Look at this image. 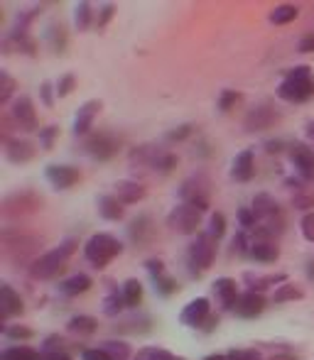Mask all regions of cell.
Instances as JSON below:
<instances>
[{
    "label": "cell",
    "instance_id": "1",
    "mask_svg": "<svg viewBox=\"0 0 314 360\" xmlns=\"http://www.w3.org/2000/svg\"><path fill=\"white\" fill-rule=\"evenodd\" d=\"M314 96V79L310 67H295L287 72L285 79L277 86V98L287 103H305Z\"/></svg>",
    "mask_w": 314,
    "mask_h": 360
},
{
    "label": "cell",
    "instance_id": "2",
    "mask_svg": "<svg viewBox=\"0 0 314 360\" xmlns=\"http://www.w3.org/2000/svg\"><path fill=\"white\" fill-rule=\"evenodd\" d=\"M74 250H77V240L69 238V240H64L59 248H54V250L39 255L37 260H32L30 275H32L34 280H52V277H57L59 272L64 270V265H67V260L74 255Z\"/></svg>",
    "mask_w": 314,
    "mask_h": 360
},
{
    "label": "cell",
    "instance_id": "3",
    "mask_svg": "<svg viewBox=\"0 0 314 360\" xmlns=\"http://www.w3.org/2000/svg\"><path fill=\"white\" fill-rule=\"evenodd\" d=\"M130 167H140V169H157L162 174L172 172L177 167V155L162 150L157 145H140L130 152Z\"/></svg>",
    "mask_w": 314,
    "mask_h": 360
},
{
    "label": "cell",
    "instance_id": "4",
    "mask_svg": "<svg viewBox=\"0 0 314 360\" xmlns=\"http://www.w3.org/2000/svg\"><path fill=\"white\" fill-rule=\"evenodd\" d=\"M120 250H123L120 240L113 236H108V233H96V236H91L84 245L86 260H89L94 267H106L113 257L120 255Z\"/></svg>",
    "mask_w": 314,
    "mask_h": 360
},
{
    "label": "cell",
    "instance_id": "5",
    "mask_svg": "<svg viewBox=\"0 0 314 360\" xmlns=\"http://www.w3.org/2000/svg\"><path fill=\"white\" fill-rule=\"evenodd\" d=\"M180 199L182 204L196 206L204 214L211 204V184L206 179V174H194L180 186Z\"/></svg>",
    "mask_w": 314,
    "mask_h": 360
},
{
    "label": "cell",
    "instance_id": "6",
    "mask_svg": "<svg viewBox=\"0 0 314 360\" xmlns=\"http://www.w3.org/2000/svg\"><path fill=\"white\" fill-rule=\"evenodd\" d=\"M214 255H216L214 238H211L209 233H201L189 245V250H187V265H189V270L194 272V275H199V272L209 270L211 262H214Z\"/></svg>",
    "mask_w": 314,
    "mask_h": 360
},
{
    "label": "cell",
    "instance_id": "7",
    "mask_svg": "<svg viewBox=\"0 0 314 360\" xmlns=\"http://www.w3.org/2000/svg\"><path fill=\"white\" fill-rule=\"evenodd\" d=\"M42 196L37 191H15V194H8L3 199V216H10V218H18V216H30L34 211L42 209Z\"/></svg>",
    "mask_w": 314,
    "mask_h": 360
},
{
    "label": "cell",
    "instance_id": "8",
    "mask_svg": "<svg viewBox=\"0 0 314 360\" xmlns=\"http://www.w3.org/2000/svg\"><path fill=\"white\" fill-rule=\"evenodd\" d=\"M280 110L275 108L272 103H260L256 108L248 110V115L243 118V128L248 133H263V130H270L280 123Z\"/></svg>",
    "mask_w": 314,
    "mask_h": 360
},
{
    "label": "cell",
    "instance_id": "9",
    "mask_svg": "<svg viewBox=\"0 0 314 360\" xmlns=\"http://www.w3.org/2000/svg\"><path fill=\"white\" fill-rule=\"evenodd\" d=\"M84 150H86V155H91L94 160L106 162L120 150V138L113 133H108V130H101V133H94L89 140H86Z\"/></svg>",
    "mask_w": 314,
    "mask_h": 360
},
{
    "label": "cell",
    "instance_id": "10",
    "mask_svg": "<svg viewBox=\"0 0 314 360\" xmlns=\"http://www.w3.org/2000/svg\"><path fill=\"white\" fill-rule=\"evenodd\" d=\"M199 223H201V211L189 204L175 206V209L170 211V216H167V226L177 233H184V236L194 233L196 228H199Z\"/></svg>",
    "mask_w": 314,
    "mask_h": 360
},
{
    "label": "cell",
    "instance_id": "11",
    "mask_svg": "<svg viewBox=\"0 0 314 360\" xmlns=\"http://www.w3.org/2000/svg\"><path fill=\"white\" fill-rule=\"evenodd\" d=\"M10 118L25 133H34L37 130V113H34V105L27 96H20L13 103V110H10Z\"/></svg>",
    "mask_w": 314,
    "mask_h": 360
},
{
    "label": "cell",
    "instance_id": "12",
    "mask_svg": "<svg viewBox=\"0 0 314 360\" xmlns=\"http://www.w3.org/2000/svg\"><path fill=\"white\" fill-rule=\"evenodd\" d=\"M44 176H47V181L54 186V189H69V186H74L77 181L81 179L79 169L72 165H49L47 169H44Z\"/></svg>",
    "mask_w": 314,
    "mask_h": 360
},
{
    "label": "cell",
    "instance_id": "13",
    "mask_svg": "<svg viewBox=\"0 0 314 360\" xmlns=\"http://www.w3.org/2000/svg\"><path fill=\"white\" fill-rule=\"evenodd\" d=\"M206 319H209V299L199 297V299H191L180 314V321L184 326H204Z\"/></svg>",
    "mask_w": 314,
    "mask_h": 360
},
{
    "label": "cell",
    "instance_id": "14",
    "mask_svg": "<svg viewBox=\"0 0 314 360\" xmlns=\"http://www.w3.org/2000/svg\"><path fill=\"white\" fill-rule=\"evenodd\" d=\"M290 160L302 179H314V150L307 145H292Z\"/></svg>",
    "mask_w": 314,
    "mask_h": 360
},
{
    "label": "cell",
    "instance_id": "15",
    "mask_svg": "<svg viewBox=\"0 0 314 360\" xmlns=\"http://www.w3.org/2000/svg\"><path fill=\"white\" fill-rule=\"evenodd\" d=\"M251 209L258 221H263V223H275V218L280 221V204H277L270 194H256L253 196Z\"/></svg>",
    "mask_w": 314,
    "mask_h": 360
},
{
    "label": "cell",
    "instance_id": "16",
    "mask_svg": "<svg viewBox=\"0 0 314 360\" xmlns=\"http://www.w3.org/2000/svg\"><path fill=\"white\" fill-rule=\"evenodd\" d=\"M101 108H103V103H101L99 98L86 101V103L77 110V118H74V133H77V135L89 133L91 125H94V118L101 113Z\"/></svg>",
    "mask_w": 314,
    "mask_h": 360
},
{
    "label": "cell",
    "instance_id": "17",
    "mask_svg": "<svg viewBox=\"0 0 314 360\" xmlns=\"http://www.w3.org/2000/svg\"><path fill=\"white\" fill-rule=\"evenodd\" d=\"M263 309H265V297L260 292H246L238 297L234 311L243 319H253L258 314H263Z\"/></svg>",
    "mask_w": 314,
    "mask_h": 360
},
{
    "label": "cell",
    "instance_id": "18",
    "mask_svg": "<svg viewBox=\"0 0 314 360\" xmlns=\"http://www.w3.org/2000/svg\"><path fill=\"white\" fill-rule=\"evenodd\" d=\"M5 157H8L13 165H25L34 157V145L25 138H13L5 143Z\"/></svg>",
    "mask_w": 314,
    "mask_h": 360
},
{
    "label": "cell",
    "instance_id": "19",
    "mask_svg": "<svg viewBox=\"0 0 314 360\" xmlns=\"http://www.w3.org/2000/svg\"><path fill=\"white\" fill-rule=\"evenodd\" d=\"M115 199L120 201V204H138V201H143L145 199V186L143 184H138V181H130V179H120V181H115Z\"/></svg>",
    "mask_w": 314,
    "mask_h": 360
},
{
    "label": "cell",
    "instance_id": "20",
    "mask_svg": "<svg viewBox=\"0 0 314 360\" xmlns=\"http://www.w3.org/2000/svg\"><path fill=\"white\" fill-rule=\"evenodd\" d=\"M211 289H214L216 302H219L224 309H234L238 297H241V294H238V289H236V282L231 280V277H219Z\"/></svg>",
    "mask_w": 314,
    "mask_h": 360
},
{
    "label": "cell",
    "instance_id": "21",
    "mask_svg": "<svg viewBox=\"0 0 314 360\" xmlns=\"http://www.w3.org/2000/svg\"><path fill=\"white\" fill-rule=\"evenodd\" d=\"M128 233H130V238H133L135 245H148V243L155 238V223H153V218L145 216V214L138 216V218H133V223H130Z\"/></svg>",
    "mask_w": 314,
    "mask_h": 360
},
{
    "label": "cell",
    "instance_id": "22",
    "mask_svg": "<svg viewBox=\"0 0 314 360\" xmlns=\"http://www.w3.org/2000/svg\"><path fill=\"white\" fill-rule=\"evenodd\" d=\"M20 311H23V299H20V294L10 285H0V314H3V319L18 316Z\"/></svg>",
    "mask_w": 314,
    "mask_h": 360
},
{
    "label": "cell",
    "instance_id": "23",
    "mask_svg": "<svg viewBox=\"0 0 314 360\" xmlns=\"http://www.w3.org/2000/svg\"><path fill=\"white\" fill-rule=\"evenodd\" d=\"M256 174V165H253V150H243L241 155H236L234 165H231V176L236 181H251Z\"/></svg>",
    "mask_w": 314,
    "mask_h": 360
},
{
    "label": "cell",
    "instance_id": "24",
    "mask_svg": "<svg viewBox=\"0 0 314 360\" xmlns=\"http://www.w3.org/2000/svg\"><path fill=\"white\" fill-rule=\"evenodd\" d=\"M91 285H94V282H91V277L74 275V277H69V280H64L62 285H59V292H62L64 297H77V294L89 292Z\"/></svg>",
    "mask_w": 314,
    "mask_h": 360
},
{
    "label": "cell",
    "instance_id": "25",
    "mask_svg": "<svg viewBox=\"0 0 314 360\" xmlns=\"http://www.w3.org/2000/svg\"><path fill=\"white\" fill-rule=\"evenodd\" d=\"M99 214L106 221H120L123 218V204H120L115 196H101L99 199Z\"/></svg>",
    "mask_w": 314,
    "mask_h": 360
},
{
    "label": "cell",
    "instance_id": "26",
    "mask_svg": "<svg viewBox=\"0 0 314 360\" xmlns=\"http://www.w3.org/2000/svg\"><path fill=\"white\" fill-rule=\"evenodd\" d=\"M251 257L258 262H275L280 257V250L275 248V243L270 240H258L256 245L251 248Z\"/></svg>",
    "mask_w": 314,
    "mask_h": 360
},
{
    "label": "cell",
    "instance_id": "27",
    "mask_svg": "<svg viewBox=\"0 0 314 360\" xmlns=\"http://www.w3.org/2000/svg\"><path fill=\"white\" fill-rule=\"evenodd\" d=\"M246 285L251 287V292H263L268 287H275V285H285V275H268V277H260V275H246Z\"/></svg>",
    "mask_w": 314,
    "mask_h": 360
},
{
    "label": "cell",
    "instance_id": "28",
    "mask_svg": "<svg viewBox=\"0 0 314 360\" xmlns=\"http://www.w3.org/2000/svg\"><path fill=\"white\" fill-rule=\"evenodd\" d=\"M123 299H125V307H130V309H135L140 302H143V285H140L138 280H128L123 285Z\"/></svg>",
    "mask_w": 314,
    "mask_h": 360
},
{
    "label": "cell",
    "instance_id": "29",
    "mask_svg": "<svg viewBox=\"0 0 314 360\" xmlns=\"http://www.w3.org/2000/svg\"><path fill=\"white\" fill-rule=\"evenodd\" d=\"M123 309H125L123 292H118V289H111L108 297L103 299V314H106V316H118Z\"/></svg>",
    "mask_w": 314,
    "mask_h": 360
},
{
    "label": "cell",
    "instance_id": "30",
    "mask_svg": "<svg viewBox=\"0 0 314 360\" xmlns=\"http://www.w3.org/2000/svg\"><path fill=\"white\" fill-rule=\"evenodd\" d=\"M101 351L106 353L111 360H128L130 358V348L123 341H103L101 343Z\"/></svg>",
    "mask_w": 314,
    "mask_h": 360
},
{
    "label": "cell",
    "instance_id": "31",
    "mask_svg": "<svg viewBox=\"0 0 314 360\" xmlns=\"http://www.w3.org/2000/svg\"><path fill=\"white\" fill-rule=\"evenodd\" d=\"M67 326H69V331H72V333L89 336V333L96 331V326H99V323H96V319H91V316H74Z\"/></svg>",
    "mask_w": 314,
    "mask_h": 360
},
{
    "label": "cell",
    "instance_id": "32",
    "mask_svg": "<svg viewBox=\"0 0 314 360\" xmlns=\"http://www.w3.org/2000/svg\"><path fill=\"white\" fill-rule=\"evenodd\" d=\"M297 15H300V10H297L295 5H277L270 13V22L287 25V22H292V20H297Z\"/></svg>",
    "mask_w": 314,
    "mask_h": 360
},
{
    "label": "cell",
    "instance_id": "33",
    "mask_svg": "<svg viewBox=\"0 0 314 360\" xmlns=\"http://www.w3.org/2000/svg\"><path fill=\"white\" fill-rule=\"evenodd\" d=\"M295 299H302V292H300V289H297L295 285H290V282L280 285V287L275 289V294H272V302H275V304L295 302Z\"/></svg>",
    "mask_w": 314,
    "mask_h": 360
},
{
    "label": "cell",
    "instance_id": "34",
    "mask_svg": "<svg viewBox=\"0 0 314 360\" xmlns=\"http://www.w3.org/2000/svg\"><path fill=\"white\" fill-rule=\"evenodd\" d=\"M18 91V84H15V79L10 76L5 69H0V105H5L10 98H13V94Z\"/></svg>",
    "mask_w": 314,
    "mask_h": 360
},
{
    "label": "cell",
    "instance_id": "35",
    "mask_svg": "<svg viewBox=\"0 0 314 360\" xmlns=\"http://www.w3.org/2000/svg\"><path fill=\"white\" fill-rule=\"evenodd\" d=\"M0 360H44L39 353H34L32 348H25V346H15L10 351H5Z\"/></svg>",
    "mask_w": 314,
    "mask_h": 360
},
{
    "label": "cell",
    "instance_id": "36",
    "mask_svg": "<svg viewBox=\"0 0 314 360\" xmlns=\"http://www.w3.org/2000/svg\"><path fill=\"white\" fill-rule=\"evenodd\" d=\"M224 233H226V216L219 214V211H214V214L209 216V236L219 240Z\"/></svg>",
    "mask_w": 314,
    "mask_h": 360
},
{
    "label": "cell",
    "instance_id": "37",
    "mask_svg": "<svg viewBox=\"0 0 314 360\" xmlns=\"http://www.w3.org/2000/svg\"><path fill=\"white\" fill-rule=\"evenodd\" d=\"M47 37H49V42H52L54 52H64V47H67V34H64L62 25H52Z\"/></svg>",
    "mask_w": 314,
    "mask_h": 360
},
{
    "label": "cell",
    "instance_id": "38",
    "mask_svg": "<svg viewBox=\"0 0 314 360\" xmlns=\"http://www.w3.org/2000/svg\"><path fill=\"white\" fill-rule=\"evenodd\" d=\"M133 360H177V358L170 351H162V348H143Z\"/></svg>",
    "mask_w": 314,
    "mask_h": 360
},
{
    "label": "cell",
    "instance_id": "39",
    "mask_svg": "<svg viewBox=\"0 0 314 360\" xmlns=\"http://www.w3.org/2000/svg\"><path fill=\"white\" fill-rule=\"evenodd\" d=\"M241 101V94L238 91H231V89H226V91H221V96H219V110L221 113H229L231 108Z\"/></svg>",
    "mask_w": 314,
    "mask_h": 360
},
{
    "label": "cell",
    "instance_id": "40",
    "mask_svg": "<svg viewBox=\"0 0 314 360\" xmlns=\"http://www.w3.org/2000/svg\"><path fill=\"white\" fill-rule=\"evenodd\" d=\"M74 22L79 30H86L91 22V5L89 3H79L77 5V15H74Z\"/></svg>",
    "mask_w": 314,
    "mask_h": 360
},
{
    "label": "cell",
    "instance_id": "41",
    "mask_svg": "<svg viewBox=\"0 0 314 360\" xmlns=\"http://www.w3.org/2000/svg\"><path fill=\"white\" fill-rule=\"evenodd\" d=\"M292 206H295L297 211L314 209V194H310V191H300V194L292 196Z\"/></svg>",
    "mask_w": 314,
    "mask_h": 360
},
{
    "label": "cell",
    "instance_id": "42",
    "mask_svg": "<svg viewBox=\"0 0 314 360\" xmlns=\"http://www.w3.org/2000/svg\"><path fill=\"white\" fill-rule=\"evenodd\" d=\"M57 135H59V128H57V125H49V128L39 130V145H42L44 150H52L54 138H57Z\"/></svg>",
    "mask_w": 314,
    "mask_h": 360
},
{
    "label": "cell",
    "instance_id": "43",
    "mask_svg": "<svg viewBox=\"0 0 314 360\" xmlns=\"http://www.w3.org/2000/svg\"><path fill=\"white\" fill-rule=\"evenodd\" d=\"M256 214H253V209H238V223H241L243 231H251V228H256Z\"/></svg>",
    "mask_w": 314,
    "mask_h": 360
},
{
    "label": "cell",
    "instance_id": "44",
    "mask_svg": "<svg viewBox=\"0 0 314 360\" xmlns=\"http://www.w3.org/2000/svg\"><path fill=\"white\" fill-rule=\"evenodd\" d=\"M153 280H155V289H157V292H160V294H165V297H167V294H172V292H175V280H172V277H167V275H160V277H153Z\"/></svg>",
    "mask_w": 314,
    "mask_h": 360
},
{
    "label": "cell",
    "instance_id": "45",
    "mask_svg": "<svg viewBox=\"0 0 314 360\" xmlns=\"http://www.w3.org/2000/svg\"><path fill=\"white\" fill-rule=\"evenodd\" d=\"M74 84H77V79H74L72 74L62 76V79H59V84H57V96H59V98H64V96L72 94V91H74Z\"/></svg>",
    "mask_w": 314,
    "mask_h": 360
},
{
    "label": "cell",
    "instance_id": "46",
    "mask_svg": "<svg viewBox=\"0 0 314 360\" xmlns=\"http://www.w3.org/2000/svg\"><path fill=\"white\" fill-rule=\"evenodd\" d=\"M300 228H302V236H305V240L314 243V214H305V216H302Z\"/></svg>",
    "mask_w": 314,
    "mask_h": 360
},
{
    "label": "cell",
    "instance_id": "47",
    "mask_svg": "<svg viewBox=\"0 0 314 360\" xmlns=\"http://www.w3.org/2000/svg\"><path fill=\"white\" fill-rule=\"evenodd\" d=\"M189 135H191V125H180V128L172 130V133L167 135V138H170V140H177V143H180V140L189 138Z\"/></svg>",
    "mask_w": 314,
    "mask_h": 360
},
{
    "label": "cell",
    "instance_id": "48",
    "mask_svg": "<svg viewBox=\"0 0 314 360\" xmlns=\"http://www.w3.org/2000/svg\"><path fill=\"white\" fill-rule=\"evenodd\" d=\"M5 333H8L10 338H32V331L23 326H10V328H5Z\"/></svg>",
    "mask_w": 314,
    "mask_h": 360
},
{
    "label": "cell",
    "instance_id": "49",
    "mask_svg": "<svg viewBox=\"0 0 314 360\" xmlns=\"http://www.w3.org/2000/svg\"><path fill=\"white\" fill-rule=\"evenodd\" d=\"M81 360H111L108 356H106L101 348H91V351H84L81 353Z\"/></svg>",
    "mask_w": 314,
    "mask_h": 360
},
{
    "label": "cell",
    "instance_id": "50",
    "mask_svg": "<svg viewBox=\"0 0 314 360\" xmlns=\"http://www.w3.org/2000/svg\"><path fill=\"white\" fill-rule=\"evenodd\" d=\"M145 267H148V272L153 277L165 275V265H162V260H148V262H145Z\"/></svg>",
    "mask_w": 314,
    "mask_h": 360
},
{
    "label": "cell",
    "instance_id": "51",
    "mask_svg": "<svg viewBox=\"0 0 314 360\" xmlns=\"http://www.w3.org/2000/svg\"><path fill=\"white\" fill-rule=\"evenodd\" d=\"M300 52H302V54H310V52H314V32H310V34H305V37H302V42H300Z\"/></svg>",
    "mask_w": 314,
    "mask_h": 360
},
{
    "label": "cell",
    "instance_id": "52",
    "mask_svg": "<svg viewBox=\"0 0 314 360\" xmlns=\"http://www.w3.org/2000/svg\"><path fill=\"white\" fill-rule=\"evenodd\" d=\"M39 96H42L44 105H52V84H49V81H44V84L39 86Z\"/></svg>",
    "mask_w": 314,
    "mask_h": 360
},
{
    "label": "cell",
    "instance_id": "53",
    "mask_svg": "<svg viewBox=\"0 0 314 360\" xmlns=\"http://www.w3.org/2000/svg\"><path fill=\"white\" fill-rule=\"evenodd\" d=\"M113 18V5H106L103 10H101V20H99V27H103L108 20Z\"/></svg>",
    "mask_w": 314,
    "mask_h": 360
},
{
    "label": "cell",
    "instance_id": "54",
    "mask_svg": "<svg viewBox=\"0 0 314 360\" xmlns=\"http://www.w3.org/2000/svg\"><path fill=\"white\" fill-rule=\"evenodd\" d=\"M44 360H72V358H69L67 353H47Z\"/></svg>",
    "mask_w": 314,
    "mask_h": 360
},
{
    "label": "cell",
    "instance_id": "55",
    "mask_svg": "<svg viewBox=\"0 0 314 360\" xmlns=\"http://www.w3.org/2000/svg\"><path fill=\"white\" fill-rule=\"evenodd\" d=\"M265 147H268V152H270V155H272V152H280L282 143H280V140H275V143H268Z\"/></svg>",
    "mask_w": 314,
    "mask_h": 360
},
{
    "label": "cell",
    "instance_id": "56",
    "mask_svg": "<svg viewBox=\"0 0 314 360\" xmlns=\"http://www.w3.org/2000/svg\"><path fill=\"white\" fill-rule=\"evenodd\" d=\"M204 360H236V356H234V353H226V356H209Z\"/></svg>",
    "mask_w": 314,
    "mask_h": 360
},
{
    "label": "cell",
    "instance_id": "57",
    "mask_svg": "<svg viewBox=\"0 0 314 360\" xmlns=\"http://www.w3.org/2000/svg\"><path fill=\"white\" fill-rule=\"evenodd\" d=\"M307 140H310V143H314V120H310V123H307Z\"/></svg>",
    "mask_w": 314,
    "mask_h": 360
},
{
    "label": "cell",
    "instance_id": "58",
    "mask_svg": "<svg viewBox=\"0 0 314 360\" xmlns=\"http://www.w3.org/2000/svg\"><path fill=\"white\" fill-rule=\"evenodd\" d=\"M272 360H295L292 356H280V358H272Z\"/></svg>",
    "mask_w": 314,
    "mask_h": 360
},
{
    "label": "cell",
    "instance_id": "59",
    "mask_svg": "<svg viewBox=\"0 0 314 360\" xmlns=\"http://www.w3.org/2000/svg\"><path fill=\"white\" fill-rule=\"evenodd\" d=\"M310 277H312V280H314V265L310 267Z\"/></svg>",
    "mask_w": 314,
    "mask_h": 360
}]
</instances>
